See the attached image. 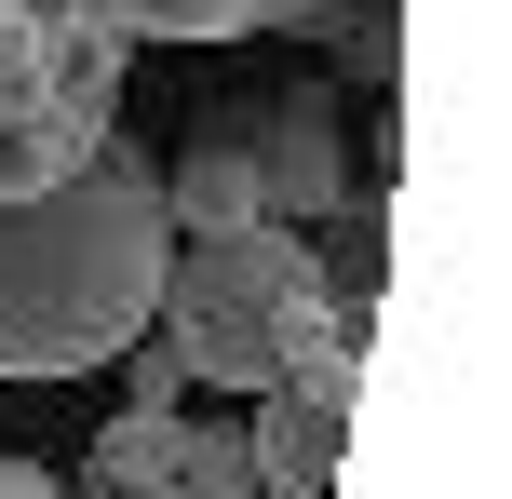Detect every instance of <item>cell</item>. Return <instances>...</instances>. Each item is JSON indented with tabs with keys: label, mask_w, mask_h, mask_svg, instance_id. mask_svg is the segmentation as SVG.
<instances>
[{
	"label": "cell",
	"mask_w": 512,
	"mask_h": 499,
	"mask_svg": "<svg viewBox=\"0 0 512 499\" xmlns=\"http://www.w3.org/2000/svg\"><path fill=\"white\" fill-rule=\"evenodd\" d=\"M108 135H122V122H81V108L41 81L27 0H0V203H14V189H54V176H81V162L108 149Z\"/></svg>",
	"instance_id": "obj_4"
},
{
	"label": "cell",
	"mask_w": 512,
	"mask_h": 499,
	"mask_svg": "<svg viewBox=\"0 0 512 499\" xmlns=\"http://www.w3.org/2000/svg\"><path fill=\"white\" fill-rule=\"evenodd\" d=\"M176 419H189V405H176ZM176 419L122 405V419L95 432V499H122V486H162V473H176Z\"/></svg>",
	"instance_id": "obj_11"
},
{
	"label": "cell",
	"mask_w": 512,
	"mask_h": 499,
	"mask_svg": "<svg viewBox=\"0 0 512 499\" xmlns=\"http://www.w3.org/2000/svg\"><path fill=\"white\" fill-rule=\"evenodd\" d=\"M176 486H189V499H256L243 419H176Z\"/></svg>",
	"instance_id": "obj_12"
},
{
	"label": "cell",
	"mask_w": 512,
	"mask_h": 499,
	"mask_svg": "<svg viewBox=\"0 0 512 499\" xmlns=\"http://www.w3.org/2000/svg\"><path fill=\"white\" fill-rule=\"evenodd\" d=\"M27 41H41V81L81 108V122H122V68H135V41L95 14V0H41V14H27Z\"/></svg>",
	"instance_id": "obj_7"
},
{
	"label": "cell",
	"mask_w": 512,
	"mask_h": 499,
	"mask_svg": "<svg viewBox=\"0 0 512 499\" xmlns=\"http://www.w3.org/2000/svg\"><path fill=\"white\" fill-rule=\"evenodd\" d=\"M162 270H176V216L135 135H108L54 189H14L0 203V378H81L135 351L162 311Z\"/></svg>",
	"instance_id": "obj_1"
},
{
	"label": "cell",
	"mask_w": 512,
	"mask_h": 499,
	"mask_svg": "<svg viewBox=\"0 0 512 499\" xmlns=\"http://www.w3.org/2000/svg\"><path fill=\"white\" fill-rule=\"evenodd\" d=\"M122 41H256V0H95Z\"/></svg>",
	"instance_id": "obj_10"
},
{
	"label": "cell",
	"mask_w": 512,
	"mask_h": 499,
	"mask_svg": "<svg viewBox=\"0 0 512 499\" xmlns=\"http://www.w3.org/2000/svg\"><path fill=\"white\" fill-rule=\"evenodd\" d=\"M149 324L176 338L189 392H283V378H310L324 351H364V324H337L324 270H310V230H270V216L176 243Z\"/></svg>",
	"instance_id": "obj_2"
},
{
	"label": "cell",
	"mask_w": 512,
	"mask_h": 499,
	"mask_svg": "<svg viewBox=\"0 0 512 499\" xmlns=\"http://www.w3.org/2000/svg\"><path fill=\"white\" fill-rule=\"evenodd\" d=\"M122 365H135V405H149V419H176V405H189V365H176V338H162V324L122 351Z\"/></svg>",
	"instance_id": "obj_13"
},
{
	"label": "cell",
	"mask_w": 512,
	"mask_h": 499,
	"mask_svg": "<svg viewBox=\"0 0 512 499\" xmlns=\"http://www.w3.org/2000/svg\"><path fill=\"white\" fill-rule=\"evenodd\" d=\"M122 499H189V486H176V473H162V486H122Z\"/></svg>",
	"instance_id": "obj_15"
},
{
	"label": "cell",
	"mask_w": 512,
	"mask_h": 499,
	"mask_svg": "<svg viewBox=\"0 0 512 499\" xmlns=\"http://www.w3.org/2000/svg\"><path fill=\"white\" fill-rule=\"evenodd\" d=\"M351 378H364V351H324L310 378L256 392V419H243L256 499H324V486H337V446H351Z\"/></svg>",
	"instance_id": "obj_5"
},
{
	"label": "cell",
	"mask_w": 512,
	"mask_h": 499,
	"mask_svg": "<svg viewBox=\"0 0 512 499\" xmlns=\"http://www.w3.org/2000/svg\"><path fill=\"white\" fill-rule=\"evenodd\" d=\"M27 14H41V0H27Z\"/></svg>",
	"instance_id": "obj_16"
},
{
	"label": "cell",
	"mask_w": 512,
	"mask_h": 499,
	"mask_svg": "<svg viewBox=\"0 0 512 499\" xmlns=\"http://www.w3.org/2000/svg\"><path fill=\"white\" fill-rule=\"evenodd\" d=\"M310 270H324L337 324H364V311H378V284H391V176H378V189H351V203L324 216V243H310Z\"/></svg>",
	"instance_id": "obj_9"
},
{
	"label": "cell",
	"mask_w": 512,
	"mask_h": 499,
	"mask_svg": "<svg viewBox=\"0 0 512 499\" xmlns=\"http://www.w3.org/2000/svg\"><path fill=\"white\" fill-rule=\"evenodd\" d=\"M256 27L324 41L351 81H391V68H405V0H256Z\"/></svg>",
	"instance_id": "obj_8"
},
{
	"label": "cell",
	"mask_w": 512,
	"mask_h": 499,
	"mask_svg": "<svg viewBox=\"0 0 512 499\" xmlns=\"http://www.w3.org/2000/svg\"><path fill=\"white\" fill-rule=\"evenodd\" d=\"M243 149H256V203H270V230H324L337 203H351V162H337V95L324 81H297V95H230Z\"/></svg>",
	"instance_id": "obj_3"
},
{
	"label": "cell",
	"mask_w": 512,
	"mask_h": 499,
	"mask_svg": "<svg viewBox=\"0 0 512 499\" xmlns=\"http://www.w3.org/2000/svg\"><path fill=\"white\" fill-rule=\"evenodd\" d=\"M0 499H68V486H54L41 459H0Z\"/></svg>",
	"instance_id": "obj_14"
},
{
	"label": "cell",
	"mask_w": 512,
	"mask_h": 499,
	"mask_svg": "<svg viewBox=\"0 0 512 499\" xmlns=\"http://www.w3.org/2000/svg\"><path fill=\"white\" fill-rule=\"evenodd\" d=\"M162 216H176V243H203V230H256V149H243V122H230V95L203 108V135L176 149V176H162Z\"/></svg>",
	"instance_id": "obj_6"
}]
</instances>
